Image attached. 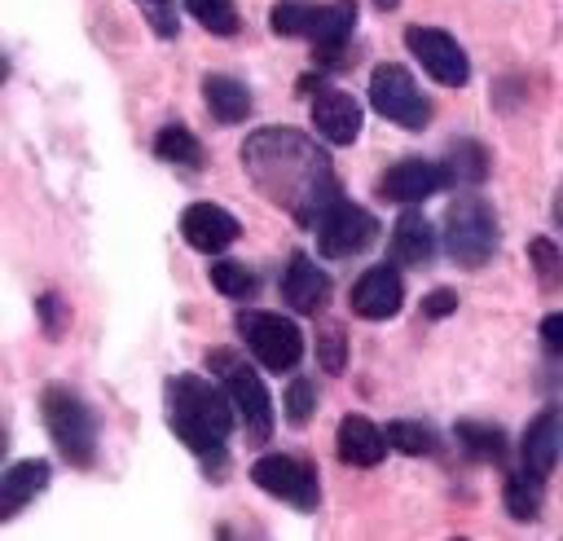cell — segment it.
Returning <instances> with one entry per match:
<instances>
[{
	"label": "cell",
	"mask_w": 563,
	"mask_h": 541,
	"mask_svg": "<svg viewBox=\"0 0 563 541\" xmlns=\"http://www.w3.org/2000/svg\"><path fill=\"white\" fill-rule=\"evenodd\" d=\"M242 167L251 185L282 207L295 224H317L339 202L330 158L299 128H260L242 141Z\"/></svg>",
	"instance_id": "1"
},
{
	"label": "cell",
	"mask_w": 563,
	"mask_h": 541,
	"mask_svg": "<svg viewBox=\"0 0 563 541\" xmlns=\"http://www.w3.org/2000/svg\"><path fill=\"white\" fill-rule=\"evenodd\" d=\"M167 400V427L172 435L198 453L202 462H220L224 457V440L233 431V400L229 391H220L211 378L202 374H172L163 387Z\"/></svg>",
	"instance_id": "2"
},
{
	"label": "cell",
	"mask_w": 563,
	"mask_h": 541,
	"mask_svg": "<svg viewBox=\"0 0 563 541\" xmlns=\"http://www.w3.org/2000/svg\"><path fill=\"white\" fill-rule=\"evenodd\" d=\"M40 418L57 444V453L70 466H92L97 462V413L88 409L84 396H75L70 387H44L40 391Z\"/></svg>",
	"instance_id": "3"
},
{
	"label": "cell",
	"mask_w": 563,
	"mask_h": 541,
	"mask_svg": "<svg viewBox=\"0 0 563 541\" xmlns=\"http://www.w3.org/2000/svg\"><path fill=\"white\" fill-rule=\"evenodd\" d=\"M501 246V224H497V211L475 198V194H462L457 202H449L444 211V251L457 268H484Z\"/></svg>",
	"instance_id": "4"
},
{
	"label": "cell",
	"mask_w": 563,
	"mask_h": 541,
	"mask_svg": "<svg viewBox=\"0 0 563 541\" xmlns=\"http://www.w3.org/2000/svg\"><path fill=\"white\" fill-rule=\"evenodd\" d=\"M207 365L224 378V391H229V400H233L251 444H264L273 435V400H268V387L260 383V374L246 361H238L233 352H211Z\"/></svg>",
	"instance_id": "5"
},
{
	"label": "cell",
	"mask_w": 563,
	"mask_h": 541,
	"mask_svg": "<svg viewBox=\"0 0 563 541\" xmlns=\"http://www.w3.org/2000/svg\"><path fill=\"white\" fill-rule=\"evenodd\" d=\"M238 334L251 347V356L273 374L295 369L303 356V334L282 312H238Z\"/></svg>",
	"instance_id": "6"
},
{
	"label": "cell",
	"mask_w": 563,
	"mask_h": 541,
	"mask_svg": "<svg viewBox=\"0 0 563 541\" xmlns=\"http://www.w3.org/2000/svg\"><path fill=\"white\" fill-rule=\"evenodd\" d=\"M369 106L383 119H391V123H400L409 132H422L431 123V101L422 97V88L413 84V75L400 62L374 66V75H369Z\"/></svg>",
	"instance_id": "7"
},
{
	"label": "cell",
	"mask_w": 563,
	"mask_h": 541,
	"mask_svg": "<svg viewBox=\"0 0 563 541\" xmlns=\"http://www.w3.org/2000/svg\"><path fill=\"white\" fill-rule=\"evenodd\" d=\"M251 484H260L268 497L295 506V510H317L321 506V484L312 462L290 457V453H264L251 462Z\"/></svg>",
	"instance_id": "8"
},
{
	"label": "cell",
	"mask_w": 563,
	"mask_h": 541,
	"mask_svg": "<svg viewBox=\"0 0 563 541\" xmlns=\"http://www.w3.org/2000/svg\"><path fill=\"white\" fill-rule=\"evenodd\" d=\"M374 238H378V220L365 207L343 202V198L317 220V246L325 260H347V255L365 251Z\"/></svg>",
	"instance_id": "9"
},
{
	"label": "cell",
	"mask_w": 563,
	"mask_h": 541,
	"mask_svg": "<svg viewBox=\"0 0 563 541\" xmlns=\"http://www.w3.org/2000/svg\"><path fill=\"white\" fill-rule=\"evenodd\" d=\"M405 44H409V53L422 62V70H427L435 84L462 88V84L471 79V62H466L462 44H457L449 31H440V26H409V31H405Z\"/></svg>",
	"instance_id": "10"
},
{
	"label": "cell",
	"mask_w": 563,
	"mask_h": 541,
	"mask_svg": "<svg viewBox=\"0 0 563 541\" xmlns=\"http://www.w3.org/2000/svg\"><path fill=\"white\" fill-rule=\"evenodd\" d=\"M444 185H449L444 163H427V158H400L396 167H387V172H383L378 194H383L387 202H405V207H413V202H422V198L440 194Z\"/></svg>",
	"instance_id": "11"
},
{
	"label": "cell",
	"mask_w": 563,
	"mask_h": 541,
	"mask_svg": "<svg viewBox=\"0 0 563 541\" xmlns=\"http://www.w3.org/2000/svg\"><path fill=\"white\" fill-rule=\"evenodd\" d=\"M180 233H185V242H189L194 251L220 255L224 246L238 242L242 224H238L233 211H224V207H216V202H189L185 216H180Z\"/></svg>",
	"instance_id": "12"
},
{
	"label": "cell",
	"mask_w": 563,
	"mask_h": 541,
	"mask_svg": "<svg viewBox=\"0 0 563 541\" xmlns=\"http://www.w3.org/2000/svg\"><path fill=\"white\" fill-rule=\"evenodd\" d=\"M400 303H405V286H400V273L391 264L365 268L352 286V312L365 321H387L400 312Z\"/></svg>",
	"instance_id": "13"
},
{
	"label": "cell",
	"mask_w": 563,
	"mask_h": 541,
	"mask_svg": "<svg viewBox=\"0 0 563 541\" xmlns=\"http://www.w3.org/2000/svg\"><path fill=\"white\" fill-rule=\"evenodd\" d=\"M361 123H365V114H361V101H356L352 92H343V88H321V92L312 97V128L321 132V141H330V145H352V141L361 136Z\"/></svg>",
	"instance_id": "14"
},
{
	"label": "cell",
	"mask_w": 563,
	"mask_h": 541,
	"mask_svg": "<svg viewBox=\"0 0 563 541\" xmlns=\"http://www.w3.org/2000/svg\"><path fill=\"white\" fill-rule=\"evenodd\" d=\"M282 299H286L295 312L317 317V312L330 303V277H325L303 251H295V255L286 260V273H282Z\"/></svg>",
	"instance_id": "15"
},
{
	"label": "cell",
	"mask_w": 563,
	"mask_h": 541,
	"mask_svg": "<svg viewBox=\"0 0 563 541\" xmlns=\"http://www.w3.org/2000/svg\"><path fill=\"white\" fill-rule=\"evenodd\" d=\"M559 453H563V413L550 405L523 431V471H532V475L545 479L559 466Z\"/></svg>",
	"instance_id": "16"
},
{
	"label": "cell",
	"mask_w": 563,
	"mask_h": 541,
	"mask_svg": "<svg viewBox=\"0 0 563 541\" xmlns=\"http://www.w3.org/2000/svg\"><path fill=\"white\" fill-rule=\"evenodd\" d=\"M334 449H339V462H347V466H378L387 453V431H378L365 413H347L339 422Z\"/></svg>",
	"instance_id": "17"
},
{
	"label": "cell",
	"mask_w": 563,
	"mask_h": 541,
	"mask_svg": "<svg viewBox=\"0 0 563 541\" xmlns=\"http://www.w3.org/2000/svg\"><path fill=\"white\" fill-rule=\"evenodd\" d=\"M48 479H53V471H48V462H44V457H22V462H13V466L4 471L0 515H4V519H13L31 497H40V493L48 488Z\"/></svg>",
	"instance_id": "18"
},
{
	"label": "cell",
	"mask_w": 563,
	"mask_h": 541,
	"mask_svg": "<svg viewBox=\"0 0 563 541\" xmlns=\"http://www.w3.org/2000/svg\"><path fill=\"white\" fill-rule=\"evenodd\" d=\"M352 31H356V0H334V4H325L321 31L312 35V53H317V62H321V66H334V62L343 57Z\"/></svg>",
	"instance_id": "19"
},
{
	"label": "cell",
	"mask_w": 563,
	"mask_h": 541,
	"mask_svg": "<svg viewBox=\"0 0 563 541\" xmlns=\"http://www.w3.org/2000/svg\"><path fill=\"white\" fill-rule=\"evenodd\" d=\"M202 101L216 123H242L251 114V88L233 75H207L202 79Z\"/></svg>",
	"instance_id": "20"
},
{
	"label": "cell",
	"mask_w": 563,
	"mask_h": 541,
	"mask_svg": "<svg viewBox=\"0 0 563 541\" xmlns=\"http://www.w3.org/2000/svg\"><path fill=\"white\" fill-rule=\"evenodd\" d=\"M435 251V233L418 211H405L391 229V260L396 264H427Z\"/></svg>",
	"instance_id": "21"
},
{
	"label": "cell",
	"mask_w": 563,
	"mask_h": 541,
	"mask_svg": "<svg viewBox=\"0 0 563 541\" xmlns=\"http://www.w3.org/2000/svg\"><path fill=\"white\" fill-rule=\"evenodd\" d=\"M321 18H325V4H312V0H277L273 13H268V26L277 35H303V40H312L321 31Z\"/></svg>",
	"instance_id": "22"
},
{
	"label": "cell",
	"mask_w": 563,
	"mask_h": 541,
	"mask_svg": "<svg viewBox=\"0 0 563 541\" xmlns=\"http://www.w3.org/2000/svg\"><path fill=\"white\" fill-rule=\"evenodd\" d=\"M453 435H457V444H462L475 462H501V457H506V431L493 427V422L466 418V422L453 427Z\"/></svg>",
	"instance_id": "23"
},
{
	"label": "cell",
	"mask_w": 563,
	"mask_h": 541,
	"mask_svg": "<svg viewBox=\"0 0 563 541\" xmlns=\"http://www.w3.org/2000/svg\"><path fill=\"white\" fill-rule=\"evenodd\" d=\"M154 154H158L163 163H176V167H202V145H198V136H194L189 128H180V123L158 128Z\"/></svg>",
	"instance_id": "24"
},
{
	"label": "cell",
	"mask_w": 563,
	"mask_h": 541,
	"mask_svg": "<svg viewBox=\"0 0 563 541\" xmlns=\"http://www.w3.org/2000/svg\"><path fill=\"white\" fill-rule=\"evenodd\" d=\"M444 172H449V185H479V180L488 176V154H484V145H475V141L449 145Z\"/></svg>",
	"instance_id": "25"
},
{
	"label": "cell",
	"mask_w": 563,
	"mask_h": 541,
	"mask_svg": "<svg viewBox=\"0 0 563 541\" xmlns=\"http://www.w3.org/2000/svg\"><path fill=\"white\" fill-rule=\"evenodd\" d=\"M541 501H545V493H541V475H532V471H515V475H506V510L515 515V519H537L541 515Z\"/></svg>",
	"instance_id": "26"
},
{
	"label": "cell",
	"mask_w": 563,
	"mask_h": 541,
	"mask_svg": "<svg viewBox=\"0 0 563 541\" xmlns=\"http://www.w3.org/2000/svg\"><path fill=\"white\" fill-rule=\"evenodd\" d=\"M383 431H387V444L400 449V453H409V457H427V453H435V431H431L427 422L396 418V422H387Z\"/></svg>",
	"instance_id": "27"
},
{
	"label": "cell",
	"mask_w": 563,
	"mask_h": 541,
	"mask_svg": "<svg viewBox=\"0 0 563 541\" xmlns=\"http://www.w3.org/2000/svg\"><path fill=\"white\" fill-rule=\"evenodd\" d=\"M528 264L541 281V290H559L563 286V251L554 238H532L528 242Z\"/></svg>",
	"instance_id": "28"
},
{
	"label": "cell",
	"mask_w": 563,
	"mask_h": 541,
	"mask_svg": "<svg viewBox=\"0 0 563 541\" xmlns=\"http://www.w3.org/2000/svg\"><path fill=\"white\" fill-rule=\"evenodd\" d=\"M207 277H211V286H216L220 295H229V299H246V295H255V286H260V277H255L246 264H238V260H216Z\"/></svg>",
	"instance_id": "29"
},
{
	"label": "cell",
	"mask_w": 563,
	"mask_h": 541,
	"mask_svg": "<svg viewBox=\"0 0 563 541\" xmlns=\"http://www.w3.org/2000/svg\"><path fill=\"white\" fill-rule=\"evenodd\" d=\"M185 9L211 35H233L238 31V4L233 0H185Z\"/></svg>",
	"instance_id": "30"
},
{
	"label": "cell",
	"mask_w": 563,
	"mask_h": 541,
	"mask_svg": "<svg viewBox=\"0 0 563 541\" xmlns=\"http://www.w3.org/2000/svg\"><path fill=\"white\" fill-rule=\"evenodd\" d=\"M136 9L145 13V22L154 26L158 40H172L180 31V18H176V0H136Z\"/></svg>",
	"instance_id": "31"
},
{
	"label": "cell",
	"mask_w": 563,
	"mask_h": 541,
	"mask_svg": "<svg viewBox=\"0 0 563 541\" xmlns=\"http://www.w3.org/2000/svg\"><path fill=\"white\" fill-rule=\"evenodd\" d=\"M312 405H317L312 383H308V378H295V383L286 387V422H290V427H303V422L312 418Z\"/></svg>",
	"instance_id": "32"
},
{
	"label": "cell",
	"mask_w": 563,
	"mask_h": 541,
	"mask_svg": "<svg viewBox=\"0 0 563 541\" xmlns=\"http://www.w3.org/2000/svg\"><path fill=\"white\" fill-rule=\"evenodd\" d=\"M35 312H40V325H44V334H48V339H62V330H66V321H70V312H66V299H62L57 290H48V295H40Z\"/></svg>",
	"instance_id": "33"
},
{
	"label": "cell",
	"mask_w": 563,
	"mask_h": 541,
	"mask_svg": "<svg viewBox=\"0 0 563 541\" xmlns=\"http://www.w3.org/2000/svg\"><path fill=\"white\" fill-rule=\"evenodd\" d=\"M343 356H347L343 330H339V325H325V330L317 334V361H321V369H325V374H339V369H343Z\"/></svg>",
	"instance_id": "34"
},
{
	"label": "cell",
	"mask_w": 563,
	"mask_h": 541,
	"mask_svg": "<svg viewBox=\"0 0 563 541\" xmlns=\"http://www.w3.org/2000/svg\"><path fill=\"white\" fill-rule=\"evenodd\" d=\"M457 308V295L449 290V286H440V290H431L427 299H422V317H431V321H440V317H449Z\"/></svg>",
	"instance_id": "35"
},
{
	"label": "cell",
	"mask_w": 563,
	"mask_h": 541,
	"mask_svg": "<svg viewBox=\"0 0 563 541\" xmlns=\"http://www.w3.org/2000/svg\"><path fill=\"white\" fill-rule=\"evenodd\" d=\"M541 347H545L550 356H563V312L541 317Z\"/></svg>",
	"instance_id": "36"
},
{
	"label": "cell",
	"mask_w": 563,
	"mask_h": 541,
	"mask_svg": "<svg viewBox=\"0 0 563 541\" xmlns=\"http://www.w3.org/2000/svg\"><path fill=\"white\" fill-rule=\"evenodd\" d=\"M374 4H378V9H396L400 0H374Z\"/></svg>",
	"instance_id": "37"
}]
</instances>
